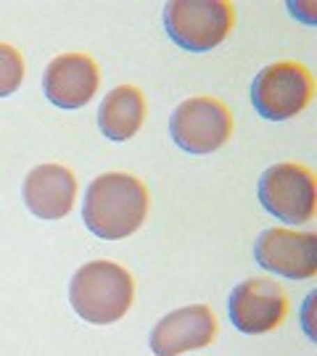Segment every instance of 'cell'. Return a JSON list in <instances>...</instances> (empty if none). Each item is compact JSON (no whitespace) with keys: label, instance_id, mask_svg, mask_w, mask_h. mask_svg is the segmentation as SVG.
Returning a JSON list of instances; mask_svg holds the SVG:
<instances>
[{"label":"cell","instance_id":"cell-1","mask_svg":"<svg viewBox=\"0 0 317 356\" xmlns=\"http://www.w3.org/2000/svg\"><path fill=\"white\" fill-rule=\"evenodd\" d=\"M148 214V191L127 172H106L85 191L82 222L101 241H125L135 235Z\"/></svg>","mask_w":317,"mask_h":356},{"label":"cell","instance_id":"cell-2","mask_svg":"<svg viewBox=\"0 0 317 356\" xmlns=\"http://www.w3.org/2000/svg\"><path fill=\"white\" fill-rule=\"evenodd\" d=\"M135 298V282L116 261H88L69 282V301L75 314L90 325H114L125 317Z\"/></svg>","mask_w":317,"mask_h":356},{"label":"cell","instance_id":"cell-3","mask_svg":"<svg viewBox=\"0 0 317 356\" xmlns=\"http://www.w3.org/2000/svg\"><path fill=\"white\" fill-rule=\"evenodd\" d=\"M169 40L188 53H209L233 29V6L225 0H172L164 6Z\"/></svg>","mask_w":317,"mask_h":356},{"label":"cell","instance_id":"cell-4","mask_svg":"<svg viewBox=\"0 0 317 356\" xmlns=\"http://www.w3.org/2000/svg\"><path fill=\"white\" fill-rule=\"evenodd\" d=\"M315 95L312 74L296 61L265 66L252 82L254 111L267 122H286L304 111Z\"/></svg>","mask_w":317,"mask_h":356},{"label":"cell","instance_id":"cell-5","mask_svg":"<svg viewBox=\"0 0 317 356\" xmlns=\"http://www.w3.org/2000/svg\"><path fill=\"white\" fill-rule=\"evenodd\" d=\"M259 204L283 225H307L315 216V175L302 164H272L259 177Z\"/></svg>","mask_w":317,"mask_h":356},{"label":"cell","instance_id":"cell-6","mask_svg":"<svg viewBox=\"0 0 317 356\" xmlns=\"http://www.w3.org/2000/svg\"><path fill=\"white\" fill-rule=\"evenodd\" d=\"M169 135L180 151L193 156L219 151L233 135V116L217 98H188L172 111Z\"/></svg>","mask_w":317,"mask_h":356},{"label":"cell","instance_id":"cell-7","mask_svg":"<svg viewBox=\"0 0 317 356\" xmlns=\"http://www.w3.org/2000/svg\"><path fill=\"white\" fill-rule=\"evenodd\" d=\"M288 314L286 291L275 280L252 277L238 282L228 298V317L243 335H265Z\"/></svg>","mask_w":317,"mask_h":356},{"label":"cell","instance_id":"cell-8","mask_svg":"<svg viewBox=\"0 0 317 356\" xmlns=\"http://www.w3.org/2000/svg\"><path fill=\"white\" fill-rule=\"evenodd\" d=\"M254 259L265 272H275L286 280H309L317 272L315 232L286 227L265 229L254 243Z\"/></svg>","mask_w":317,"mask_h":356},{"label":"cell","instance_id":"cell-9","mask_svg":"<svg viewBox=\"0 0 317 356\" xmlns=\"http://www.w3.org/2000/svg\"><path fill=\"white\" fill-rule=\"evenodd\" d=\"M217 319L206 304H190L175 309L153 325L151 351L156 356H183L199 351L215 341Z\"/></svg>","mask_w":317,"mask_h":356},{"label":"cell","instance_id":"cell-10","mask_svg":"<svg viewBox=\"0 0 317 356\" xmlns=\"http://www.w3.org/2000/svg\"><path fill=\"white\" fill-rule=\"evenodd\" d=\"M101 85V74L95 61L85 53H63L56 56L45 74H42V92L45 98L63 111H75L88 106Z\"/></svg>","mask_w":317,"mask_h":356},{"label":"cell","instance_id":"cell-11","mask_svg":"<svg viewBox=\"0 0 317 356\" xmlns=\"http://www.w3.org/2000/svg\"><path fill=\"white\" fill-rule=\"evenodd\" d=\"M22 195L38 219L56 222L75 209L77 177L61 164H40L24 177Z\"/></svg>","mask_w":317,"mask_h":356},{"label":"cell","instance_id":"cell-12","mask_svg":"<svg viewBox=\"0 0 317 356\" xmlns=\"http://www.w3.org/2000/svg\"><path fill=\"white\" fill-rule=\"evenodd\" d=\"M146 119V101L143 92L132 85H119L109 90L98 106V129L109 140L125 143L138 135Z\"/></svg>","mask_w":317,"mask_h":356},{"label":"cell","instance_id":"cell-13","mask_svg":"<svg viewBox=\"0 0 317 356\" xmlns=\"http://www.w3.org/2000/svg\"><path fill=\"white\" fill-rule=\"evenodd\" d=\"M24 82V58L13 45L0 42V98H8Z\"/></svg>","mask_w":317,"mask_h":356}]
</instances>
